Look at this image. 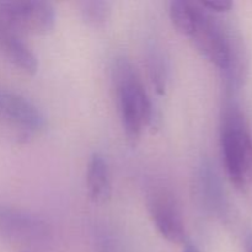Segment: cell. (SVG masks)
Returning a JSON list of instances; mask_svg holds the SVG:
<instances>
[{"label":"cell","mask_w":252,"mask_h":252,"mask_svg":"<svg viewBox=\"0 0 252 252\" xmlns=\"http://www.w3.org/2000/svg\"><path fill=\"white\" fill-rule=\"evenodd\" d=\"M121 122L128 139L135 142L143 129L154 121V107L133 64L118 58L113 68Z\"/></svg>","instance_id":"6da1fadb"},{"label":"cell","mask_w":252,"mask_h":252,"mask_svg":"<svg viewBox=\"0 0 252 252\" xmlns=\"http://www.w3.org/2000/svg\"><path fill=\"white\" fill-rule=\"evenodd\" d=\"M220 145L229 180L239 191H246L252 184V137L243 113L235 107L224 116Z\"/></svg>","instance_id":"7a4b0ae2"},{"label":"cell","mask_w":252,"mask_h":252,"mask_svg":"<svg viewBox=\"0 0 252 252\" xmlns=\"http://www.w3.org/2000/svg\"><path fill=\"white\" fill-rule=\"evenodd\" d=\"M189 38L193 42L197 51L213 65L221 71L231 73L234 53L230 38L220 22L217 21L201 5Z\"/></svg>","instance_id":"3957f363"},{"label":"cell","mask_w":252,"mask_h":252,"mask_svg":"<svg viewBox=\"0 0 252 252\" xmlns=\"http://www.w3.org/2000/svg\"><path fill=\"white\" fill-rule=\"evenodd\" d=\"M0 17L17 33L43 36L56 25L53 5L42 0H4L0 1Z\"/></svg>","instance_id":"277c9868"},{"label":"cell","mask_w":252,"mask_h":252,"mask_svg":"<svg viewBox=\"0 0 252 252\" xmlns=\"http://www.w3.org/2000/svg\"><path fill=\"white\" fill-rule=\"evenodd\" d=\"M148 211L160 235L172 244L187 240L181 211L176 198L167 189L155 186L148 193Z\"/></svg>","instance_id":"5b68a950"},{"label":"cell","mask_w":252,"mask_h":252,"mask_svg":"<svg viewBox=\"0 0 252 252\" xmlns=\"http://www.w3.org/2000/svg\"><path fill=\"white\" fill-rule=\"evenodd\" d=\"M49 226L30 212L0 203V236L14 243L38 245L46 243Z\"/></svg>","instance_id":"8992f818"},{"label":"cell","mask_w":252,"mask_h":252,"mask_svg":"<svg viewBox=\"0 0 252 252\" xmlns=\"http://www.w3.org/2000/svg\"><path fill=\"white\" fill-rule=\"evenodd\" d=\"M0 118L26 133L39 132L47 125L46 116L34 103L6 89H0Z\"/></svg>","instance_id":"52a82bcc"},{"label":"cell","mask_w":252,"mask_h":252,"mask_svg":"<svg viewBox=\"0 0 252 252\" xmlns=\"http://www.w3.org/2000/svg\"><path fill=\"white\" fill-rule=\"evenodd\" d=\"M0 51L20 70L33 75L38 70V59L20 34L0 17Z\"/></svg>","instance_id":"ba28073f"},{"label":"cell","mask_w":252,"mask_h":252,"mask_svg":"<svg viewBox=\"0 0 252 252\" xmlns=\"http://www.w3.org/2000/svg\"><path fill=\"white\" fill-rule=\"evenodd\" d=\"M86 189L94 203H105L112 193L111 171L105 155L95 152L90 157L86 172Z\"/></svg>","instance_id":"9c48e42d"},{"label":"cell","mask_w":252,"mask_h":252,"mask_svg":"<svg viewBox=\"0 0 252 252\" xmlns=\"http://www.w3.org/2000/svg\"><path fill=\"white\" fill-rule=\"evenodd\" d=\"M147 66L150 81L159 95H165L169 83V62L161 48L155 44L147 52Z\"/></svg>","instance_id":"30bf717a"},{"label":"cell","mask_w":252,"mask_h":252,"mask_svg":"<svg viewBox=\"0 0 252 252\" xmlns=\"http://www.w3.org/2000/svg\"><path fill=\"white\" fill-rule=\"evenodd\" d=\"M199 5L187 0H174L170 2L169 14L172 24L177 31L184 36H189L196 21Z\"/></svg>","instance_id":"8fae6325"},{"label":"cell","mask_w":252,"mask_h":252,"mask_svg":"<svg viewBox=\"0 0 252 252\" xmlns=\"http://www.w3.org/2000/svg\"><path fill=\"white\" fill-rule=\"evenodd\" d=\"M198 189L201 191L202 199L208 208L217 209L220 206V189H219L217 176L211 166L204 164L198 174Z\"/></svg>","instance_id":"7c38bea8"},{"label":"cell","mask_w":252,"mask_h":252,"mask_svg":"<svg viewBox=\"0 0 252 252\" xmlns=\"http://www.w3.org/2000/svg\"><path fill=\"white\" fill-rule=\"evenodd\" d=\"M80 11L86 24L98 29L105 26L110 20L112 5L110 1H103V0H90V1L81 2Z\"/></svg>","instance_id":"4fadbf2b"},{"label":"cell","mask_w":252,"mask_h":252,"mask_svg":"<svg viewBox=\"0 0 252 252\" xmlns=\"http://www.w3.org/2000/svg\"><path fill=\"white\" fill-rule=\"evenodd\" d=\"M203 9L208 12H226L233 7V2L229 0H207V1L199 2Z\"/></svg>","instance_id":"5bb4252c"},{"label":"cell","mask_w":252,"mask_h":252,"mask_svg":"<svg viewBox=\"0 0 252 252\" xmlns=\"http://www.w3.org/2000/svg\"><path fill=\"white\" fill-rule=\"evenodd\" d=\"M182 246H184L182 248V252H201V250L191 240H189V239L182 244Z\"/></svg>","instance_id":"9a60e30c"},{"label":"cell","mask_w":252,"mask_h":252,"mask_svg":"<svg viewBox=\"0 0 252 252\" xmlns=\"http://www.w3.org/2000/svg\"><path fill=\"white\" fill-rule=\"evenodd\" d=\"M245 251L252 252V234H249L245 240Z\"/></svg>","instance_id":"2e32d148"}]
</instances>
